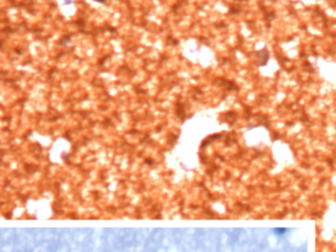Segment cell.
<instances>
[{"label": "cell", "instance_id": "cell-1", "mask_svg": "<svg viewBox=\"0 0 336 252\" xmlns=\"http://www.w3.org/2000/svg\"><path fill=\"white\" fill-rule=\"evenodd\" d=\"M287 230L288 229H285V227H276V229H274V233H276L277 235H283L287 232Z\"/></svg>", "mask_w": 336, "mask_h": 252}]
</instances>
